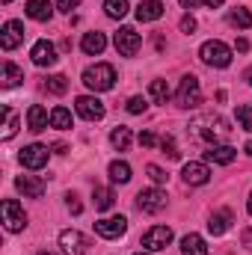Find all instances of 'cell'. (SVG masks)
<instances>
[{"instance_id": "36", "label": "cell", "mask_w": 252, "mask_h": 255, "mask_svg": "<svg viewBox=\"0 0 252 255\" xmlns=\"http://www.w3.org/2000/svg\"><path fill=\"white\" fill-rule=\"evenodd\" d=\"M145 107H148V101H145L142 95H133V98L127 101V113H133V116H136V113H145Z\"/></svg>"}, {"instance_id": "50", "label": "cell", "mask_w": 252, "mask_h": 255, "mask_svg": "<svg viewBox=\"0 0 252 255\" xmlns=\"http://www.w3.org/2000/svg\"><path fill=\"white\" fill-rule=\"evenodd\" d=\"M133 255H151V253H133Z\"/></svg>"}, {"instance_id": "38", "label": "cell", "mask_w": 252, "mask_h": 255, "mask_svg": "<svg viewBox=\"0 0 252 255\" xmlns=\"http://www.w3.org/2000/svg\"><path fill=\"white\" fill-rule=\"evenodd\" d=\"M154 142H157V136H154L151 130H142V133H139V145H145V148H151Z\"/></svg>"}, {"instance_id": "51", "label": "cell", "mask_w": 252, "mask_h": 255, "mask_svg": "<svg viewBox=\"0 0 252 255\" xmlns=\"http://www.w3.org/2000/svg\"><path fill=\"white\" fill-rule=\"evenodd\" d=\"M3 3H12V0H3Z\"/></svg>"}, {"instance_id": "32", "label": "cell", "mask_w": 252, "mask_h": 255, "mask_svg": "<svg viewBox=\"0 0 252 255\" xmlns=\"http://www.w3.org/2000/svg\"><path fill=\"white\" fill-rule=\"evenodd\" d=\"M127 9H130V6H127V0H104V12H107L110 18H116V21H119V18H125Z\"/></svg>"}, {"instance_id": "33", "label": "cell", "mask_w": 252, "mask_h": 255, "mask_svg": "<svg viewBox=\"0 0 252 255\" xmlns=\"http://www.w3.org/2000/svg\"><path fill=\"white\" fill-rule=\"evenodd\" d=\"M148 92H151L154 104H166V101H169V86H166V80H151Z\"/></svg>"}, {"instance_id": "8", "label": "cell", "mask_w": 252, "mask_h": 255, "mask_svg": "<svg viewBox=\"0 0 252 255\" xmlns=\"http://www.w3.org/2000/svg\"><path fill=\"white\" fill-rule=\"evenodd\" d=\"M136 208L145 211V214H157L166 208V193L157 190V187H148V190H139L136 193Z\"/></svg>"}, {"instance_id": "25", "label": "cell", "mask_w": 252, "mask_h": 255, "mask_svg": "<svg viewBox=\"0 0 252 255\" xmlns=\"http://www.w3.org/2000/svg\"><path fill=\"white\" fill-rule=\"evenodd\" d=\"M130 128L125 125H119V128H113V133H110V142H113V148H119V151H127L130 148Z\"/></svg>"}, {"instance_id": "6", "label": "cell", "mask_w": 252, "mask_h": 255, "mask_svg": "<svg viewBox=\"0 0 252 255\" xmlns=\"http://www.w3.org/2000/svg\"><path fill=\"white\" fill-rule=\"evenodd\" d=\"M172 244V229L169 226H151L145 235H142V247L148 253H160Z\"/></svg>"}, {"instance_id": "37", "label": "cell", "mask_w": 252, "mask_h": 255, "mask_svg": "<svg viewBox=\"0 0 252 255\" xmlns=\"http://www.w3.org/2000/svg\"><path fill=\"white\" fill-rule=\"evenodd\" d=\"M145 172H148V178H151L154 184H166V178H169V175H166L160 166H154V163H148V166H145Z\"/></svg>"}, {"instance_id": "16", "label": "cell", "mask_w": 252, "mask_h": 255, "mask_svg": "<svg viewBox=\"0 0 252 255\" xmlns=\"http://www.w3.org/2000/svg\"><path fill=\"white\" fill-rule=\"evenodd\" d=\"M15 187H18V193H24L27 199H42L45 196V181L36 178V175H18Z\"/></svg>"}, {"instance_id": "10", "label": "cell", "mask_w": 252, "mask_h": 255, "mask_svg": "<svg viewBox=\"0 0 252 255\" xmlns=\"http://www.w3.org/2000/svg\"><path fill=\"white\" fill-rule=\"evenodd\" d=\"M48 145H42V142H33V145H27V148H21V163L27 166V169H42V166H48Z\"/></svg>"}, {"instance_id": "5", "label": "cell", "mask_w": 252, "mask_h": 255, "mask_svg": "<svg viewBox=\"0 0 252 255\" xmlns=\"http://www.w3.org/2000/svg\"><path fill=\"white\" fill-rule=\"evenodd\" d=\"M0 214H3V226H6L9 232H21V229L27 226V214H24V208H21L15 199H6V202L0 205Z\"/></svg>"}, {"instance_id": "42", "label": "cell", "mask_w": 252, "mask_h": 255, "mask_svg": "<svg viewBox=\"0 0 252 255\" xmlns=\"http://www.w3.org/2000/svg\"><path fill=\"white\" fill-rule=\"evenodd\" d=\"M202 3H205V0H181L184 9H196V6H202Z\"/></svg>"}, {"instance_id": "29", "label": "cell", "mask_w": 252, "mask_h": 255, "mask_svg": "<svg viewBox=\"0 0 252 255\" xmlns=\"http://www.w3.org/2000/svg\"><path fill=\"white\" fill-rule=\"evenodd\" d=\"M3 119H6V122H3V133H0V136H3V139H12L15 130H18V113H15L12 107H3Z\"/></svg>"}, {"instance_id": "12", "label": "cell", "mask_w": 252, "mask_h": 255, "mask_svg": "<svg viewBox=\"0 0 252 255\" xmlns=\"http://www.w3.org/2000/svg\"><path fill=\"white\" fill-rule=\"evenodd\" d=\"M60 247H63L65 255H86V250H89V238L80 235V232H74V229H65L63 235H60Z\"/></svg>"}, {"instance_id": "14", "label": "cell", "mask_w": 252, "mask_h": 255, "mask_svg": "<svg viewBox=\"0 0 252 255\" xmlns=\"http://www.w3.org/2000/svg\"><path fill=\"white\" fill-rule=\"evenodd\" d=\"M21 42H24V24H21V21H6V24H3V33H0L3 51H15Z\"/></svg>"}, {"instance_id": "1", "label": "cell", "mask_w": 252, "mask_h": 255, "mask_svg": "<svg viewBox=\"0 0 252 255\" xmlns=\"http://www.w3.org/2000/svg\"><path fill=\"white\" fill-rule=\"evenodd\" d=\"M190 133H193L196 139L208 142V145H223V139L229 136V125H226L220 116L208 113V116H199V119H193Z\"/></svg>"}, {"instance_id": "23", "label": "cell", "mask_w": 252, "mask_h": 255, "mask_svg": "<svg viewBox=\"0 0 252 255\" xmlns=\"http://www.w3.org/2000/svg\"><path fill=\"white\" fill-rule=\"evenodd\" d=\"M232 211H220V214H214L211 220H208V232L211 235H226L229 232V226H232Z\"/></svg>"}, {"instance_id": "13", "label": "cell", "mask_w": 252, "mask_h": 255, "mask_svg": "<svg viewBox=\"0 0 252 255\" xmlns=\"http://www.w3.org/2000/svg\"><path fill=\"white\" fill-rule=\"evenodd\" d=\"M95 232H98L101 238H107V241H116V238H122L127 232V220L122 214H119V217H104V220L95 223Z\"/></svg>"}, {"instance_id": "15", "label": "cell", "mask_w": 252, "mask_h": 255, "mask_svg": "<svg viewBox=\"0 0 252 255\" xmlns=\"http://www.w3.org/2000/svg\"><path fill=\"white\" fill-rule=\"evenodd\" d=\"M30 57H33V63L39 65V68H48V65H54L57 60H60V57H57V48H54L48 39H39V42L33 45Z\"/></svg>"}, {"instance_id": "43", "label": "cell", "mask_w": 252, "mask_h": 255, "mask_svg": "<svg viewBox=\"0 0 252 255\" xmlns=\"http://www.w3.org/2000/svg\"><path fill=\"white\" fill-rule=\"evenodd\" d=\"M244 247H250V250H252V229L244 232Z\"/></svg>"}, {"instance_id": "3", "label": "cell", "mask_w": 252, "mask_h": 255, "mask_svg": "<svg viewBox=\"0 0 252 255\" xmlns=\"http://www.w3.org/2000/svg\"><path fill=\"white\" fill-rule=\"evenodd\" d=\"M199 57L211 68H229L232 65V48L226 42H220V39H211V42H205L199 48Z\"/></svg>"}, {"instance_id": "41", "label": "cell", "mask_w": 252, "mask_h": 255, "mask_svg": "<svg viewBox=\"0 0 252 255\" xmlns=\"http://www.w3.org/2000/svg\"><path fill=\"white\" fill-rule=\"evenodd\" d=\"M193 30H196V18L193 15H184L181 18V33H193Z\"/></svg>"}, {"instance_id": "7", "label": "cell", "mask_w": 252, "mask_h": 255, "mask_svg": "<svg viewBox=\"0 0 252 255\" xmlns=\"http://www.w3.org/2000/svg\"><path fill=\"white\" fill-rule=\"evenodd\" d=\"M113 45H116V51H119L122 57H136L142 39H139V33H136L133 27H122V30L113 36Z\"/></svg>"}, {"instance_id": "46", "label": "cell", "mask_w": 252, "mask_h": 255, "mask_svg": "<svg viewBox=\"0 0 252 255\" xmlns=\"http://www.w3.org/2000/svg\"><path fill=\"white\" fill-rule=\"evenodd\" d=\"M247 208H250V217H252V193H250V202H247Z\"/></svg>"}, {"instance_id": "31", "label": "cell", "mask_w": 252, "mask_h": 255, "mask_svg": "<svg viewBox=\"0 0 252 255\" xmlns=\"http://www.w3.org/2000/svg\"><path fill=\"white\" fill-rule=\"evenodd\" d=\"M45 89H48L51 95H65V89H68V77H65V74H51V77L45 80Z\"/></svg>"}, {"instance_id": "18", "label": "cell", "mask_w": 252, "mask_h": 255, "mask_svg": "<svg viewBox=\"0 0 252 255\" xmlns=\"http://www.w3.org/2000/svg\"><path fill=\"white\" fill-rule=\"evenodd\" d=\"M80 48H83V54L98 57V54H104V48H107V36H104V33H98V30H92V33H86V36H83Z\"/></svg>"}, {"instance_id": "47", "label": "cell", "mask_w": 252, "mask_h": 255, "mask_svg": "<svg viewBox=\"0 0 252 255\" xmlns=\"http://www.w3.org/2000/svg\"><path fill=\"white\" fill-rule=\"evenodd\" d=\"M247 151H250V154H252V139H250V142H247Z\"/></svg>"}, {"instance_id": "22", "label": "cell", "mask_w": 252, "mask_h": 255, "mask_svg": "<svg viewBox=\"0 0 252 255\" xmlns=\"http://www.w3.org/2000/svg\"><path fill=\"white\" fill-rule=\"evenodd\" d=\"M181 255H208V247H205V241L199 238V235H184L181 238Z\"/></svg>"}, {"instance_id": "2", "label": "cell", "mask_w": 252, "mask_h": 255, "mask_svg": "<svg viewBox=\"0 0 252 255\" xmlns=\"http://www.w3.org/2000/svg\"><path fill=\"white\" fill-rule=\"evenodd\" d=\"M83 83L92 89V92H107L116 86V68L107 63H98V65H89L83 71Z\"/></svg>"}, {"instance_id": "9", "label": "cell", "mask_w": 252, "mask_h": 255, "mask_svg": "<svg viewBox=\"0 0 252 255\" xmlns=\"http://www.w3.org/2000/svg\"><path fill=\"white\" fill-rule=\"evenodd\" d=\"M74 110H77V116L86 119V122H98V119H104V104H101L95 95H80V98L74 101Z\"/></svg>"}, {"instance_id": "17", "label": "cell", "mask_w": 252, "mask_h": 255, "mask_svg": "<svg viewBox=\"0 0 252 255\" xmlns=\"http://www.w3.org/2000/svg\"><path fill=\"white\" fill-rule=\"evenodd\" d=\"M48 122H51V116H48V110H45L42 104H33V107L27 110V128H30L33 133L48 130Z\"/></svg>"}, {"instance_id": "40", "label": "cell", "mask_w": 252, "mask_h": 255, "mask_svg": "<svg viewBox=\"0 0 252 255\" xmlns=\"http://www.w3.org/2000/svg\"><path fill=\"white\" fill-rule=\"evenodd\" d=\"M68 211H71V214H74V217H77V214H80V211H83V205H80V202H77V196H74V193H68Z\"/></svg>"}, {"instance_id": "34", "label": "cell", "mask_w": 252, "mask_h": 255, "mask_svg": "<svg viewBox=\"0 0 252 255\" xmlns=\"http://www.w3.org/2000/svg\"><path fill=\"white\" fill-rule=\"evenodd\" d=\"M235 116H238V122H241V128H244V130H250V133H252V107H250V104H241Z\"/></svg>"}, {"instance_id": "28", "label": "cell", "mask_w": 252, "mask_h": 255, "mask_svg": "<svg viewBox=\"0 0 252 255\" xmlns=\"http://www.w3.org/2000/svg\"><path fill=\"white\" fill-rule=\"evenodd\" d=\"M229 24H232V27H241V30H250L252 27V12L244 9V6H241V9H232V12H229Z\"/></svg>"}, {"instance_id": "44", "label": "cell", "mask_w": 252, "mask_h": 255, "mask_svg": "<svg viewBox=\"0 0 252 255\" xmlns=\"http://www.w3.org/2000/svg\"><path fill=\"white\" fill-rule=\"evenodd\" d=\"M238 51H241V54L250 51V42H247V39H238Z\"/></svg>"}, {"instance_id": "49", "label": "cell", "mask_w": 252, "mask_h": 255, "mask_svg": "<svg viewBox=\"0 0 252 255\" xmlns=\"http://www.w3.org/2000/svg\"><path fill=\"white\" fill-rule=\"evenodd\" d=\"M247 77H250V83H252V68H250V74H247Z\"/></svg>"}, {"instance_id": "26", "label": "cell", "mask_w": 252, "mask_h": 255, "mask_svg": "<svg viewBox=\"0 0 252 255\" xmlns=\"http://www.w3.org/2000/svg\"><path fill=\"white\" fill-rule=\"evenodd\" d=\"M110 181L113 184H127L130 181V166H127L125 160H113L110 163Z\"/></svg>"}, {"instance_id": "4", "label": "cell", "mask_w": 252, "mask_h": 255, "mask_svg": "<svg viewBox=\"0 0 252 255\" xmlns=\"http://www.w3.org/2000/svg\"><path fill=\"white\" fill-rule=\"evenodd\" d=\"M175 101H178V107H199L202 104V86H199V77L196 74H184L181 77L178 92H175Z\"/></svg>"}, {"instance_id": "19", "label": "cell", "mask_w": 252, "mask_h": 255, "mask_svg": "<svg viewBox=\"0 0 252 255\" xmlns=\"http://www.w3.org/2000/svg\"><path fill=\"white\" fill-rule=\"evenodd\" d=\"M24 12H27V18H33V21H51L54 6H51L48 0H27Z\"/></svg>"}, {"instance_id": "48", "label": "cell", "mask_w": 252, "mask_h": 255, "mask_svg": "<svg viewBox=\"0 0 252 255\" xmlns=\"http://www.w3.org/2000/svg\"><path fill=\"white\" fill-rule=\"evenodd\" d=\"M39 255H57V253H48V250H42V253H39Z\"/></svg>"}, {"instance_id": "45", "label": "cell", "mask_w": 252, "mask_h": 255, "mask_svg": "<svg viewBox=\"0 0 252 255\" xmlns=\"http://www.w3.org/2000/svg\"><path fill=\"white\" fill-rule=\"evenodd\" d=\"M226 0H205V6H211V9H217V6H223Z\"/></svg>"}, {"instance_id": "24", "label": "cell", "mask_w": 252, "mask_h": 255, "mask_svg": "<svg viewBox=\"0 0 252 255\" xmlns=\"http://www.w3.org/2000/svg\"><path fill=\"white\" fill-rule=\"evenodd\" d=\"M21 80H24V71H21L15 63H9V60H6V63H3V86H6V89H12V86H18Z\"/></svg>"}, {"instance_id": "20", "label": "cell", "mask_w": 252, "mask_h": 255, "mask_svg": "<svg viewBox=\"0 0 252 255\" xmlns=\"http://www.w3.org/2000/svg\"><path fill=\"white\" fill-rule=\"evenodd\" d=\"M238 157V151L232 148V145H208V151H205V160H211V163H232Z\"/></svg>"}, {"instance_id": "39", "label": "cell", "mask_w": 252, "mask_h": 255, "mask_svg": "<svg viewBox=\"0 0 252 255\" xmlns=\"http://www.w3.org/2000/svg\"><path fill=\"white\" fill-rule=\"evenodd\" d=\"M77 3H80V0H54V6H57L60 12H71Z\"/></svg>"}, {"instance_id": "21", "label": "cell", "mask_w": 252, "mask_h": 255, "mask_svg": "<svg viewBox=\"0 0 252 255\" xmlns=\"http://www.w3.org/2000/svg\"><path fill=\"white\" fill-rule=\"evenodd\" d=\"M163 9H166V6H163L160 0H142V3L136 6V18H139V21H157V18L163 15Z\"/></svg>"}, {"instance_id": "30", "label": "cell", "mask_w": 252, "mask_h": 255, "mask_svg": "<svg viewBox=\"0 0 252 255\" xmlns=\"http://www.w3.org/2000/svg\"><path fill=\"white\" fill-rule=\"evenodd\" d=\"M51 128L68 130V128H71V110H65V107H54V110H51Z\"/></svg>"}, {"instance_id": "35", "label": "cell", "mask_w": 252, "mask_h": 255, "mask_svg": "<svg viewBox=\"0 0 252 255\" xmlns=\"http://www.w3.org/2000/svg\"><path fill=\"white\" fill-rule=\"evenodd\" d=\"M160 148H163V154H166V157H172V160H175V157H181V151H178V145H175V139H172V136H163V139H160Z\"/></svg>"}, {"instance_id": "27", "label": "cell", "mask_w": 252, "mask_h": 255, "mask_svg": "<svg viewBox=\"0 0 252 255\" xmlns=\"http://www.w3.org/2000/svg\"><path fill=\"white\" fill-rule=\"evenodd\" d=\"M92 202H95L98 211H110L113 202H116V196H113V190H107V187H95L92 190Z\"/></svg>"}, {"instance_id": "11", "label": "cell", "mask_w": 252, "mask_h": 255, "mask_svg": "<svg viewBox=\"0 0 252 255\" xmlns=\"http://www.w3.org/2000/svg\"><path fill=\"white\" fill-rule=\"evenodd\" d=\"M181 178H184V184H190V187H202V184L211 181V169L202 160H190V163H184V169H181Z\"/></svg>"}]
</instances>
